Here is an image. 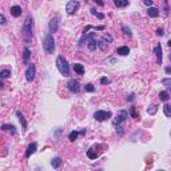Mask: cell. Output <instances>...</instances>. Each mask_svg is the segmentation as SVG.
<instances>
[{"instance_id": "26", "label": "cell", "mask_w": 171, "mask_h": 171, "mask_svg": "<svg viewBox=\"0 0 171 171\" xmlns=\"http://www.w3.org/2000/svg\"><path fill=\"white\" fill-rule=\"evenodd\" d=\"M122 31H123V34H124L126 36H128V38H131V36H132V34H131V29L128 28L127 26H123L122 27Z\"/></svg>"}, {"instance_id": "37", "label": "cell", "mask_w": 171, "mask_h": 171, "mask_svg": "<svg viewBox=\"0 0 171 171\" xmlns=\"http://www.w3.org/2000/svg\"><path fill=\"white\" fill-rule=\"evenodd\" d=\"M0 24H6V18H4V15H0Z\"/></svg>"}, {"instance_id": "24", "label": "cell", "mask_w": 171, "mask_h": 171, "mask_svg": "<svg viewBox=\"0 0 171 171\" xmlns=\"http://www.w3.org/2000/svg\"><path fill=\"white\" fill-rule=\"evenodd\" d=\"M78 136H79V132H78V131H71L70 135H68V138H70L71 142H75V140L78 139Z\"/></svg>"}, {"instance_id": "15", "label": "cell", "mask_w": 171, "mask_h": 171, "mask_svg": "<svg viewBox=\"0 0 171 171\" xmlns=\"http://www.w3.org/2000/svg\"><path fill=\"white\" fill-rule=\"evenodd\" d=\"M147 14L150 15V18H158L159 16V9L157 7H148Z\"/></svg>"}, {"instance_id": "28", "label": "cell", "mask_w": 171, "mask_h": 171, "mask_svg": "<svg viewBox=\"0 0 171 171\" xmlns=\"http://www.w3.org/2000/svg\"><path fill=\"white\" fill-rule=\"evenodd\" d=\"M162 84H163V86H166L167 88H171V78L162 79Z\"/></svg>"}, {"instance_id": "22", "label": "cell", "mask_w": 171, "mask_h": 171, "mask_svg": "<svg viewBox=\"0 0 171 171\" xmlns=\"http://www.w3.org/2000/svg\"><path fill=\"white\" fill-rule=\"evenodd\" d=\"M87 157L90 158V159H96V158L99 157V152H94V147H91L90 150L87 151Z\"/></svg>"}, {"instance_id": "36", "label": "cell", "mask_w": 171, "mask_h": 171, "mask_svg": "<svg viewBox=\"0 0 171 171\" xmlns=\"http://www.w3.org/2000/svg\"><path fill=\"white\" fill-rule=\"evenodd\" d=\"M143 3H145L146 6L151 7V6H152V0H143Z\"/></svg>"}, {"instance_id": "4", "label": "cell", "mask_w": 171, "mask_h": 171, "mask_svg": "<svg viewBox=\"0 0 171 171\" xmlns=\"http://www.w3.org/2000/svg\"><path fill=\"white\" fill-rule=\"evenodd\" d=\"M111 116H112V112H111V111L98 110L95 114H94V118H95V120H98V122H104V120L110 119Z\"/></svg>"}, {"instance_id": "39", "label": "cell", "mask_w": 171, "mask_h": 171, "mask_svg": "<svg viewBox=\"0 0 171 171\" xmlns=\"http://www.w3.org/2000/svg\"><path fill=\"white\" fill-rule=\"evenodd\" d=\"M95 1L99 4V6H103V1H102V0H95Z\"/></svg>"}, {"instance_id": "31", "label": "cell", "mask_w": 171, "mask_h": 171, "mask_svg": "<svg viewBox=\"0 0 171 171\" xmlns=\"http://www.w3.org/2000/svg\"><path fill=\"white\" fill-rule=\"evenodd\" d=\"M1 128H3V130H11L14 134H15V131H16L15 130V126H12V124H3Z\"/></svg>"}, {"instance_id": "10", "label": "cell", "mask_w": 171, "mask_h": 171, "mask_svg": "<svg viewBox=\"0 0 171 171\" xmlns=\"http://www.w3.org/2000/svg\"><path fill=\"white\" fill-rule=\"evenodd\" d=\"M128 118V111H126V110H120L118 112V115H116V119L114 120V124L115 126H119L120 123H123L126 120V119Z\"/></svg>"}, {"instance_id": "27", "label": "cell", "mask_w": 171, "mask_h": 171, "mask_svg": "<svg viewBox=\"0 0 171 171\" xmlns=\"http://www.w3.org/2000/svg\"><path fill=\"white\" fill-rule=\"evenodd\" d=\"M158 111V107L157 106H151V107L147 108V114H150V115H155Z\"/></svg>"}, {"instance_id": "8", "label": "cell", "mask_w": 171, "mask_h": 171, "mask_svg": "<svg viewBox=\"0 0 171 171\" xmlns=\"http://www.w3.org/2000/svg\"><path fill=\"white\" fill-rule=\"evenodd\" d=\"M35 75H36V67L35 64H28V67H27L26 70V79L27 82H32L34 79H35Z\"/></svg>"}, {"instance_id": "7", "label": "cell", "mask_w": 171, "mask_h": 171, "mask_svg": "<svg viewBox=\"0 0 171 171\" xmlns=\"http://www.w3.org/2000/svg\"><path fill=\"white\" fill-rule=\"evenodd\" d=\"M67 88L72 94H79V91H80V84L75 79H70V80L67 82Z\"/></svg>"}, {"instance_id": "25", "label": "cell", "mask_w": 171, "mask_h": 171, "mask_svg": "<svg viewBox=\"0 0 171 171\" xmlns=\"http://www.w3.org/2000/svg\"><path fill=\"white\" fill-rule=\"evenodd\" d=\"M9 75H11V71L7 70V68H6V70H1V71H0V78H1V79H7Z\"/></svg>"}, {"instance_id": "32", "label": "cell", "mask_w": 171, "mask_h": 171, "mask_svg": "<svg viewBox=\"0 0 171 171\" xmlns=\"http://www.w3.org/2000/svg\"><path fill=\"white\" fill-rule=\"evenodd\" d=\"M130 114H131V116H132L134 119H139V115L136 114V111H135V107H131V108H130Z\"/></svg>"}, {"instance_id": "16", "label": "cell", "mask_w": 171, "mask_h": 171, "mask_svg": "<svg viewBox=\"0 0 171 171\" xmlns=\"http://www.w3.org/2000/svg\"><path fill=\"white\" fill-rule=\"evenodd\" d=\"M16 116L19 118V122H20L21 126H23V131H26L27 130V122H26V119H24L23 114H21L20 111H16Z\"/></svg>"}, {"instance_id": "5", "label": "cell", "mask_w": 171, "mask_h": 171, "mask_svg": "<svg viewBox=\"0 0 171 171\" xmlns=\"http://www.w3.org/2000/svg\"><path fill=\"white\" fill-rule=\"evenodd\" d=\"M79 7H80V4H79V1H76V0H70L68 3H67L66 6V11L68 15H75L76 12H78Z\"/></svg>"}, {"instance_id": "41", "label": "cell", "mask_w": 171, "mask_h": 171, "mask_svg": "<svg viewBox=\"0 0 171 171\" xmlns=\"http://www.w3.org/2000/svg\"><path fill=\"white\" fill-rule=\"evenodd\" d=\"M170 136H171V131H170Z\"/></svg>"}, {"instance_id": "21", "label": "cell", "mask_w": 171, "mask_h": 171, "mask_svg": "<svg viewBox=\"0 0 171 171\" xmlns=\"http://www.w3.org/2000/svg\"><path fill=\"white\" fill-rule=\"evenodd\" d=\"M163 112H165V115L167 116V118H171V104L166 103V104L163 106Z\"/></svg>"}, {"instance_id": "14", "label": "cell", "mask_w": 171, "mask_h": 171, "mask_svg": "<svg viewBox=\"0 0 171 171\" xmlns=\"http://www.w3.org/2000/svg\"><path fill=\"white\" fill-rule=\"evenodd\" d=\"M116 54L120 56H127L130 54V48L127 46H123V47H118L116 48Z\"/></svg>"}, {"instance_id": "2", "label": "cell", "mask_w": 171, "mask_h": 171, "mask_svg": "<svg viewBox=\"0 0 171 171\" xmlns=\"http://www.w3.org/2000/svg\"><path fill=\"white\" fill-rule=\"evenodd\" d=\"M32 26H34V20H32V18H27L26 21H24V24H23V29H21L23 39L26 41H29L32 39Z\"/></svg>"}, {"instance_id": "17", "label": "cell", "mask_w": 171, "mask_h": 171, "mask_svg": "<svg viewBox=\"0 0 171 171\" xmlns=\"http://www.w3.org/2000/svg\"><path fill=\"white\" fill-rule=\"evenodd\" d=\"M114 3H115V6L118 8H124V7L128 6L130 0H114Z\"/></svg>"}, {"instance_id": "20", "label": "cell", "mask_w": 171, "mask_h": 171, "mask_svg": "<svg viewBox=\"0 0 171 171\" xmlns=\"http://www.w3.org/2000/svg\"><path fill=\"white\" fill-rule=\"evenodd\" d=\"M29 56H31V51H29L28 47H26L24 51H23V62H24V63H28Z\"/></svg>"}, {"instance_id": "33", "label": "cell", "mask_w": 171, "mask_h": 171, "mask_svg": "<svg viewBox=\"0 0 171 171\" xmlns=\"http://www.w3.org/2000/svg\"><path fill=\"white\" fill-rule=\"evenodd\" d=\"M100 83L102 84H110L111 82H110V79H107V78H102L100 79Z\"/></svg>"}, {"instance_id": "13", "label": "cell", "mask_w": 171, "mask_h": 171, "mask_svg": "<svg viewBox=\"0 0 171 171\" xmlns=\"http://www.w3.org/2000/svg\"><path fill=\"white\" fill-rule=\"evenodd\" d=\"M9 12H11L12 16H15V18H19V16L21 15V12H23V9H21V7H19V6H14V7H11Z\"/></svg>"}, {"instance_id": "34", "label": "cell", "mask_w": 171, "mask_h": 171, "mask_svg": "<svg viewBox=\"0 0 171 171\" xmlns=\"http://www.w3.org/2000/svg\"><path fill=\"white\" fill-rule=\"evenodd\" d=\"M116 132L119 134V136H122V135H123V132H124V131H123V127H122V126H119V127L116 128Z\"/></svg>"}, {"instance_id": "30", "label": "cell", "mask_w": 171, "mask_h": 171, "mask_svg": "<svg viewBox=\"0 0 171 171\" xmlns=\"http://www.w3.org/2000/svg\"><path fill=\"white\" fill-rule=\"evenodd\" d=\"M84 91H86V92H95V87H94L92 84H86Z\"/></svg>"}, {"instance_id": "23", "label": "cell", "mask_w": 171, "mask_h": 171, "mask_svg": "<svg viewBox=\"0 0 171 171\" xmlns=\"http://www.w3.org/2000/svg\"><path fill=\"white\" fill-rule=\"evenodd\" d=\"M168 98H170V95H168L167 91H160V92H159V99L162 102H167Z\"/></svg>"}, {"instance_id": "18", "label": "cell", "mask_w": 171, "mask_h": 171, "mask_svg": "<svg viewBox=\"0 0 171 171\" xmlns=\"http://www.w3.org/2000/svg\"><path fill=\"white\" fill-rule=\"evenodd\" d=\"M74 70H75V72L78 74V75H83L84 74V67H83V64H80V63L74 64Z\"/></svg>"}, {"instance_id": "40", "label": "cell", "mask_w": 171, "mask_h": 171, "mask_svg": "<svg viewBox=\"0 0 171 171\" xmlns=\"http://www.w3.org/2000/svg\"><path fill=\"white\" fill-rule=\"evenodd\" d=\"M167 44H168V47H170V48H171V39H170V40L167 41Z\"/></svg>"}, {"instance_id": "9", "label": "cell", "mask_w": 171, "mask_h": 171, "mask_svg": "<svg viewBox=\"0 0 171 171\" xmlns=\"http://www.w3.org/2000/svg\"><path fill=\"white\" fill-rule=\"evenodd\" d=\"M87 35H88V41H87V47H88V48H90L91 51L99 48V41L96 40L95 34H87Z\"/></svg>"}, {"instance_id": "35", "label": "cell", "mask_w": 171, "mask_h": 171, "mask_svg": "<svg viewBox=\"0 0 171 171\" xmlns=\"http://www.w3.org/2000/svg\"><path fill=\"white\" fill-rule=\"evenodd\" d=\"M157 35L163 36V35H165V29H163V28H158L157 29Z\"/></svg>"}, {"instance_id": "19", "label": "cell", "mask_w": 171, "mask_h": 171, "mask_svg": "<svg viewBox=\"0 0 171 171\" xmlns=\"http://www.w3.org/2000/svg\"><path fill=\"white\" fill-rule=\"evenodd\" d=\"M60 165H62V158L60 157H56V158H54V159L51 160V166H52L54 168H59V167H60Z\"/></svg>"}, {"instance_id": "3", "label": "cell", "mask_w": 171, "mask_h": 171, "mask_svg": "<svg viewBox=\"0 0 171 171\" xmlns=\"http://www.w3.org/2000/svg\"><path fill=\"white\" fill-rule=\"evenodd\" d=\"M56 67H58L59 72L63 76H70V66H68V62L66 60L64 56H58V59H56Z\"/></svg>"}, {"instance_id": "11", "label": "cell", "mask_w": 171, "mask_h": 171, "mask_svg": "<svg viewBox=\"0 0 171 171\" xmlns=\"http://www.w3.org/2000/svg\"><path fill=\"white\" fill-rule=\"evenodd\" d=\"M154 52H155V56H157V62H158V64H162V62H163L162 46H160V44H157V46H155V48H154Z\"/></svg>"}, {"instance_id": "6", "label": "cell", "mask_w": 171, "mask_h": 171, "mask_svg": "<svg viewBox=\"0 0 171 171\" xmlns=\"http://www.w3.org/2000/svg\"><path fill=\"white\" fill-rule=\"evenodd\" d=\"M59 20H60V16H59L58 14H55L51 18V20H49L48 23V28H49V32H54L55 34L56 31L59 29Z\"/></svg>"}, {"instance_id": "38", "label": "cell", "mask_w": 171, "mask_h": 171, "mask_svg": "<svg viewBox=\"0 0 171 171\" xmlns=\"http://www.w3.org/2000/svg\"><path fill=\"white\" fill-rule=\"evenodd\" d=\"M165 71H166V74H170L171 72V67H166Z\"/></svg>"}, {"instance_id": "12", "label": "cell", "mask_w": 171, "mask_h": 171, "mask_svg": "<svg viewBox=\"0 0 171 171\" xmlns=\"http://www.w3.org/2000/svg\"><path fill=\"white\" fill-rule=\"evenodd\" d=\"M36 148H38V143H35V142L31 143V145L28 146V148H27V151H26V158H29L32 154H35Z\"/></svg>"}, {"instance_id": "29", "label": "cell", "mask_w": 171, "mask_h": 171, "mask_svg": "<svg viewBox=\"0 0 171 171\" xmlns=\"http://www.w3.org/2000/svg\"><path fill=\"white\" fill-rule=\"evenodd\" d=\"M91 14H92V15H95L96 18H98V19H100V20H103V19H104V15H103V14H99V12H96V9H95V8H92V9H91Z\"/></svg>"}, {"instance_id": "1", "label": "cell", "mask_w": 171, "mask_h": 171, "mask_svg": "<svg viewBox=\"0 0 171 171\" xmlns=\"http://www.w3.org/2000/svg\"><path fill=\"white\" fill-rule=\"evenodd\" d=\"M43 49L47 55H51V54L55 51V40H54V36L51 34H47L43 39Z\"/></svg>"}]
</instances>
